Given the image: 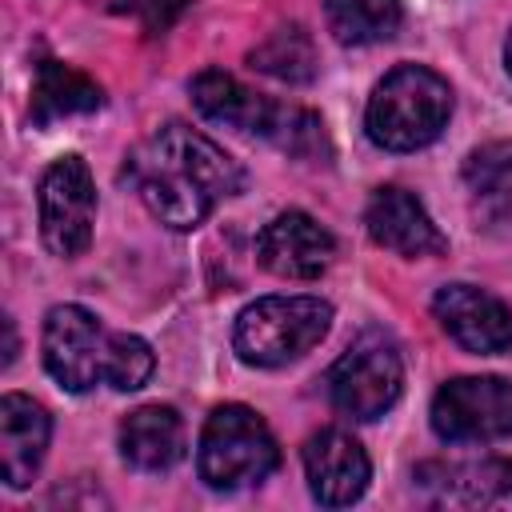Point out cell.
Returning a JSON list of instances; mask_svg holds the SVG:
<instances>
[{"instance_id": "7a4b0ae2", "label": "cell", "mask_w": 512, "mask_h": 512, "mask_svg": "<svg viewBox=\"0 0 512 512\" xmlns=\"http://www.w3.org/2000/svg\"><path fill=\"white\" fill-rule=\"evenodd\" d=\"M452 116V88L424 64L392 68L368 96L364 128L384 152H416L432 144Z\"/></svg>"}, {"instance_id": "8992f818", "label": "cell", "mask_w": 512, "mask_h": 512, "mask_svg": "<svg viewBox=\"0 0 512 512\" xmlns=\"http://www.w3.org/2000/svg\"><path fill=\"white\" fill-rule=\"evenodd\" d=\"M432 432L444 444H492L512 436V384L504 376H456L432 396Z\"/></svg>"}, {"instance_id": "7c38bea8", "label": "cell", "mask_w": 512, "mask_h": 512, "mask_svg": "<svg viewBox=\"0 0 512 512\" xmlns=\"http://www.w3.org/2000/svg\"><path fill=\"white\" fill-rule=\"evenodd\" d=\"M336 256V240L308 212L288 208L256 236V260L280 280H316Z\"/></svg>"}, {"instance_id": "2e32d148", "label": "cell", "mask_w": 512, "mask_h": 512, "mask_svg": "<svg viewBox=\"0 0 512 512\" xmlns=\"http://www.w3.org/2000/svg\"><path fill=\"white\" fill-rule=\"evenodd\" d=\"M184 420L168 404H144L120 424V456L140 472H168L184 460Z\"/></svg>"}, {"instance_id": "7402d4cb", "label": "cell", "mask_w": 512, "mask_h": 512, "mask_svg": "<svg viewBox=\"0 0 512 512\" xmlns=\"http://www.w3.org/2000/svg\"><path fill=\"white\" fill-rule=\"evenodd\" d=\"M132 8H136V16H140L144 32H148V36H160V32L188 8V0H132Z\"/></svg>"}, {"instance_id": "30bf717a", "label": "cell", "mask_w": 512, "mask_h": 512, "mask_svg": "<svg viewBox=\"0 0 512 512\" xmlns=\"http://www.w3.org/2000/svg\"><path fill=\"white\" fill-rule=\"evenodd\" d=\"M416 488L428 504L468 508V512H512V460H428L416 468Z\"/></svg>"}, {"instance_id": "4fadbf2b", "label": "cell", "mask_w": 512, "mask_h": 512, "mask_svg": "<svg viewBox=\"0 0 512 512\" xmlns=\"http://www.w3.org/2000/svg\"><path fill=\"white\" fill-rule=\"evenodd\" d=\"M304 476L324 508H344L364 496L372 480V464L356 436L340 428H324L304 444Z\"/></svg>"}, {"instance_id": "ba28073f", "label": "cell", "mask_w": 512, "mask_h": 512, "mask_svg": "<svg viewBox=\"0 0 512 512\" xmlns=\"http://www.w3.org/2000/svg\"><path fill=\"white\" fill-rule=\"evenodd\" d=\"M108 340L112 332L100 328V320L80 304H56L44 316V368L48 376L68 392H88L96 380H104L108 368Z\"/></svg>"}, {"instance_id": "8fae6325", "label": "cell", "mask_w": 512, "mask_h": 512, "mask_svg": "<svg viewBox=\"0 0 512 512\" xmlns=\"http://www.w3.org/2000/svg\"><path fill=\"white\" fill-rule=\"evenodd\" d=\"M440 328L476 356H496L512 348V308L476 284H444L432 296Z\"/></svg>"}, {"instance_id": "6da1fadb", "label": "cell", "mask_w": 512, "mask_h": 512, "mask_svg": "<svg viewBox=\"0 0 512 512\" xmlns=\"http://www.w3.org/2000/svg\"><path fill=\"white\" fill-rule=\"evenodd\" d=\"M124 176L144 208L176 232L204 224L224 196H236L244 188L240 164L204 132L176 120L156 128L128 156Z\"/></svg>"}, {"instance_id": "e0dca14e", "label": "cell", "mask_w": 512, "mask_h": 512, "mask_svg": "<svg viewBox=\"0 0 512 512\" xmlns=\"http://www.w3.org/2000/svg\"><path fill=\"white\" fill-rule=\"evenodd\" d=\"M104 104V92L92 76H84L80 68L64 64V60H40L36 76H32V124H56L64 116H84L96 112Z\"/></svg>"}, {"instance_id": "ac0fdd59", "label": "cell", "mask_w": 512, "mask_h": 512, "mask_svg": "<svg viewBox=\"0 0 512 512\" xmlns=\"http://www.w3.org/2000/svg\"><path fill=\"white\" fill-rule=\"evenodd\" d=\"M324 16H328V32L352 48L392 40L404 20L396 0H324Z\"/></svg>"}, {"instance_id": "603a6c76", "label": "cell", "mask_w": 512, "mask_h": 512, "mask_svg": "<svg viewBox=\"0 0 512 512\" xmlns=\"http://www.w3.org/2000/svg\"><path fill=\"white\" fill-rule=\"evenodd\" d=\"M504 68H508V76H512V32H508V40H504Z\"/></svg>"}, {"instance_id": "5bb4252c", "label": "cell", "mask_w": 512, "mask_h": 512, "mask_svg": "<svg viewBox=\"0 0 512 512\" xmlns=\"http://www.w3.org/2000/svg\"><path fill=\"white\" fill-rule=\"evenodd\" d=\"M364 228H368L372 244H380V248H388L396 256H408V260L440 256L448 248V240L432 224L428 208L412 192H404L396 184L372 192V200L364 208Z\"/></svg>"}, {"instance_id": "277c9868", "label": "cell", "mask_w": 512, "mask_h": 512, "mask_svg": "<svg viewBox=\"0 0 512 512\" xmlns=\"http://www.w3.org/2000/svg\"><path fill=\"white\" fill-rule=\"evenodd\" d=\"M280 464L276 436L268 424L244 408V404H224L204 420L200 444H196V468L200 480L216 492H236L264 484Z\"/></svg>"}, {"instance_id": "9a60e30c", "label": "cell", "mask_w": 512, "mask_h": 512, "mask_svg": "<svg viewBox=\"0 0 512 512\" xmlns=\"http://www.w3.org/2000/svg\"><path fill=\"white\" fill-rule=\"evenodd\" d=\"M52 436V416L24 392L0 396V472L8 488H28Z\"/></svg>"}, {"instance_id": "5b68a950", "label": "cell", "mask_w": 512, "mask_h": 512, "mask_svg": "<svg viewBox=\"0 0 512 512\" xmlns=\"http://www.w3.org/2000/svg\"><path fill=\"white\" fill-rule=\"evenodd\" d=\"M324 384H328V400L344 416L376 420L400 400L404 360L384 332H364L360 340L348 344V352H340V360L328 368Z\"/></svg>"}, {"instance_id": "9c48e42d", "label": "cell", "mask_w": 512, "mask_h": 512, "mask_svg": "<svg viewBox=\"0 0 512 512\" xmlns=\"http://www.w3.org/2000/svg\"><path fill=\"white\" fill-rule=\"evenodd\" d=\"M192 104L204 120L212 124H228V128H240V132H256L264 140H272L276 148L288 144L296 120H300V108L292 104H272L264 96H256L252 88H244L236 76L220 72V68H204L196 72L192 80Z\"/></svg>"}, {"instance_id": "ffe728a7", "label": "cell", "mask_w": 512, "mask_h": 512, "mask_svg": "<svg viewBox=\"0 0 512 512\" xmlns=\"http://www.w3.org/2000/svg\"><path fill=\"white\" fill-rule=\"evenodd\" d=\"M252 68L284 84H308L316 76V44L300 24L276 28L260 48H252Z\"/></svg>"}, {"instance_id": "52a82bcc", "label": "cell", "mask_w": 512, "mask_h": 512, "mask_svg": "<svg viewBox=\"0 0 512 512\" xmlns=\"http://www.w3.org/2000/svg\"><path fill=\"white\" fill-rule=\"evenodd\" d=\"M96 224V184L88 164L72 152L48 164L40 176V240L52 256H80L92 244Z\"/></svg>"}, {"instance_id": "44dd1931", "label": "cell", "mask_w": 512, "mask_h": 512, "mask_svg": "<svg viewBox=\"0 0 512 512\" xmlns=\"http://www.w3.org/2000/svg\"><path fill=\"white\" fill-rule=\"evenodd\" d=\"M152 368H156V356H152L148 340H140L132 332H112L104 384H112L116 392H136L152 380Z\"/></svg>"}, {"instance_id": "3957f363", "label": "cell", "mask_w": 512, "mask_h": 512, "mask_svg": "<svg viewBox=\"0 0 512 512\" xmlns=\"http://www.w3.org/2000/svg\"><path fill=\"white\" fill-rule=\"evenodd\" d=\"M332 328V304L320 296H264L236 316L232 348L252 368H280L316 348Z\"/></svg>"}, {"instance_id": "d6986e66", "label": "cell", "mask_w": 512, "mask_h": 512, "mask_svg": "<svg viewBox=\"0 0 512 512\" xmlns=\"http://www.w3.org/2000/svg\"><path fill=\"white\" fill-rule=\"evenodd\" d=\"M464 184L484 212L504 216L512 208V140H492L468 152Z\"/></svg>"}]
</instances>
